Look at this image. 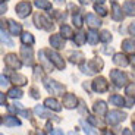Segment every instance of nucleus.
Segmentation results:
<instances>
[{"instance_id": "obj_1", "label": "nucleus", "mask_w": 135, "mask_h": 135, "mask_svg": "<svg viewBox=\"0 0 135 135\" xmlns=\"http://www.w3.org/2000/svg\"><path fill=\"white\" fill-rule=\"evenodd\" d=\"M126 116H125V113H122V112H119V110H113V112H110V113H107V123L109 125H118L119 122H122L123 119H125Z\"/></svg>"}, {"instance_id": "obj_2", "label": "nucleus", "mask_w": 135, "mask_h": 135, "mask_svg": "<svg viewBox=\"0 0 135 135\" xmlns=\"http://www.w3.org/2000/svg\"><path fill=\"white\" fill-rule=\"evenodd\" d=\"M44 85H46V88H47V91L51 93V94H62V93L65 91V87H63V85H60L59 82H56V81L46 79Z\"/></svg>"}, {"instance_id": "obj_3", "label": "nucleus", "mask_w": 135, "mask_h": 135, "mask_svg": "<svg viewBox=\"0 0 135 135\" xmlns=\"http://www.w3.org/2000/svg\"><path fill=\"white\" fill-rule=\"evenodd\" d=\"M110 78L113 79V82H115L118 87H122V85L126 84V75L123 74L122 71H118V69L112 71L110 72Z\"/></svg>"}, {"instance_id": "obj_4", "label": "nucleus", "mask_w": 135, "mask_h": 135, "mask_svg": "<svg viewBox=\"0 0 135 135\" xmlns=\"http://www.w3.org/2000/svg\"><path fill=\"white\" fill-rule=\"evenodd\" d=\"M93 88H94V91L97 93H104L107 91V88H109V84L106 82L104 78H97V79H94V82H93Z\"/></svg>"}, {"instance_id": "obj_5", "label": "nucleus", "mask_w": 135, "mask_h": 135, "mask_svg": "<svg viewBox=\"0 0 135 135\" xmlns=\"http://www.w3.org/2000/svg\"><path fill=\"white\" fill-rule=\"evenodd\" d=\"M16 12L21 18H25L27 15H30V12H31V4L28 3V2H21L16 6Z\"/></svg>"}, {"instance_id": "obj_6", "label": "nucleus", "mask_w": 135, "mask_h": 135, "mask_svg": "<svg viewBox=\"0 0 135 135\" xmlns=\"http://www.w3.org/2000/svg\"><path fill=\"white\" fill-rule=\"evenodd\" d=\"M4 62H6V65L9 68H12V69H19L21 68V62L18 60V57L15 56V54H7L6 59H4Z\"/></svg>"}, {"instance_id": "obj_7", "label": "nucleus", "mask_w": 135, "mask_h": 135, "mask_svg": "<svg viewBox=\"0 0 135 135\" xmlns=\"http://www.w3.org/2000/svg\"><path fill=\"white\" fill-rule=\"evenodd\" d=\"M76 103H78V100H76V97H75L74 94H66L63 97V106L66 109H74V107H76Z\"/></svg>"}, {"instance_id": "obj_8", "label": "nucleus", "mask_w": 135, "mask_h": 135, "mask_svg": "<svg viewBox=\"0 0 135 135\" xmlns=\"http://www.w3.org/2000/svg\"><path fill=\"white\" fill-rule=\"evenodd\" d=\"M49 54H50V60L53 62V63L59 68V69H63V68H65V62L62 60L60 56H59L57 53H54V51H50Z\"/></svg>"}, {"instance_id": "obj_9", "label": "nucleus", "mask_w": 135, "mask_h": 135, "mask_svg": "<svg viewBox=\"0 0 135 135\" xmlns=\"http://www.w3.org/2000/svg\"><path fill=\"white\" fill-rule=\"evenodd\" d=\"M93 109H94V112L97 113L98 116H104V115H106V112H107V106H106L104 101H97Z\"/></svg>"}, {"instance_id": "obj_10", "label": "nucleus", "mask_w": 135, "mask_h": 135, "mask_svg": "<svg viewBox=\"0 0 135 135\" xmlns=\"http://www.w3.org/2000/svg\"><path fill=\"white\" fill-rule=\"evenodd\" d=\"M50 43H51V46L56 47V49H63V46H65V41L62 40L60 35H51V37H50Z\"/></svg>"}, {"instance_id": "obj_11", "label": "nucleus", "mask_w": 135, "mask_h": 135, "mask_svg": "<svg viewBox=\"0 0 135 135\" xmlns=\"http://www.w3.org/2000/svg\"><path fill=\"white\" fill-rule=\"evenodd\" d=\"M44 106H46V107H49V109H51V110H54V112H59L62 109L60 104H59L54 98H47V100L44 101Z\"/></svg>"}, {"instance_id": "obj_12", "label": "nucleus", "mask_w": 135, "mask_h": 135, "mask_svg": "<svg viewBox=\"0 0 135 135\" xmlns=\"http://www.w3.org/2000/svg\"><path fill=\"white\" fill-rule=\"evenodd\" d=\"M3 123L6 126H19L21 125V122L18 120L15 116H4V118H3Z\"/></svg>"}, {"instance_id": "obj_13", "label": "nucleus", "mask_w": 135, "mask_h": 135, "mask_svg": "<svg viewBox=\"0 0 135 135\" xmlns=\"http://www.w3.org/2000/svg\"><path fill=\"white\" fill-rule=\"evenodd\" d=\"M87 22H88V25L93 27V28H97V27H100V25H101L100 19L95 18L94 15H88V16H87Z\"/></svg>"}, {"instance_id": "obj_14", "label": "nucleus", "mask_w": 135, "mask_h": 135, "mask_svg": "<svg viewBox=\"0 0 135 135\" xmlns=\"http://www.w3.org/2000/svg\"><path fill=\"white\" fill-rule=\"evenodd\" d=\"M113 62H115L116 65H119V66H126V65H128V60H126V57L123 54H115Z\"/></svg>"}, {"instance_id": "obj_15", "label": "nucleus", "mask_w": 135, "mask_h": 135, "mask_svg": "<svg viewBox=\"0 0 135 135\" xmlns=\"http://www.w3.org/2000/svg\"><path fill=\"white\" fill-rule=\"evenodd\" d=\"M113 19L115 21H122L123 19V15L120 13V7L116 3H113Z\"/></svg>"}, {"instance_id": "obj_16", "label": "nucleus", "mask_w": 135, "mask_h": 135, "mask_svg": "<svg viewBox=\"0 0 135 135\" xmlns=\"http://www.w3.org/2000/svg\"><path fill=\"white\" fill-rule=\"evenodd\" d=\"M110 103H113L115 106H119V107L125 106V100H123L120 95H112V97H110Z\"/></svg>"}, {"instance_id": "obj_17", "label": "nucleus", "mask_w": 135, "mask_h": 135, "mask_svg": "<svg viewBox=\"0 0 135 135\" xmlns=\"http://www.w3.org/2000/svg\"><path fill=\"white\" fill-rule=\"evenodd\" d=\"M34 112H35L38 116H41V118H50V113H49L43 106H37V107L34 109Z\"/></svg>"}, {"instance_id": "obj_18", "label": "nucleus", "mask_w": 135, "mask_h": 135, "mask_svg": "<svg viewBox=\"0 0 135 135\" xmlns=\"http://www.w3.org/2000/svg\"><path fill=\"white\" fill-rule=\"evenodd\" d=\"M13 82L18 85H25L27 84V78L24 75H19V74H15L13 75Z\"/></svg>"}, {"instance_id": "obj_19", "label": "nucleus", "mask_w": 135, "mask_h": 135, "mask_svg": "<svg viewBox=\"0 0 135 135\" xmlns=\"http://www.w3.org/2000/svg\"><path fill=\"white\" fill-rule=\"evenodd\" d=\"M7 95H9L10 98H21L22 97V91H21L19 88H12V90H9Z\"/></svg>"}, {"instance_id": "obj_20", "label": "nucleus", "mask_w": 135, "mask_h": 135, "mask_svg": "<svg viewBox=\"0 0 135 135\" xmlns=\"http://www.w3.org/2000/svg\"><path fill=\"white\" fill-rule=\"evenodd\" d=\"M10 32H12V35H18L21 32V25L13 22V21H10Z\"/></svg>"}, {"instance_id": "obj_21", "label": "nucleus", "mask_w": 135, "mask_h": 135, "mask_svg": "<svg viewBox=\"0 0 135 135\" xmlns=\"http://www.w3.org/2000/svg\"><path fill=\"white\" fill-rule=\"evenodd\" d=\"M122 46H123V49H125L126 51H134L135 50V44H134V41H131V40H125L122 43Z\"/></svg>"}, {"instance_id": "obj_22", "label": "nucleus", "mask_w": 135, "mask_h": 135, "mask_svg": "<svg viewBox=\"0 0 135 135\" xmlns=\"http://www.w3.org/2000/svg\"><path fill=\"white\" fill-rule=\"evenodd\" d=\"M81 123H82V126H84V131H85V134H87V135H98L97 131H95L94 128H91L90 125H87L85 122H81Z\"/></svg>"}, {"instance_id": "obj_23", "label": "nucleus", "mask_w": 135, "mask_h": 135, "mask_svg": "<svg viewBox=\"0 0 135 135\" xmlns=\"http://www.w3.org/2000/svg\"><path fill=\"white\" fill-rule=\"evenodd\" d=\"M87 40L90 41L91 44H95L98 41V34H95L94 31H90V32H88V35H87Z\"/></svg>"}, {"instance_id": "obj_24", "label": "nucleus", "mask_w": 135, "mask_h": 135, "mask_svg": "<svg viewBox=\"0 0 135 135\" xmlns=\"http://www.w3.org/2000/svg\"><path fill=\"white\" fill-rule=\"evenodd\" d=\"M22 54L27 59V63H31V59H32V51H31V49L27 50V47H22Z\"/></svg>"}, {"instance_id": "obj_25", "label": "nucleus", "mask_w": 135, "mask_h": 135, "mask_svg": "<svg viewBox=\"0 0 135 135\" xmlns=\"http://www.w3.org/2000/svg\"><path fill=\"white\" fill-rule=\"evenodd\" d=\"M125 10L128 12L129 15H135V3L134 2H128V3H125Z\"/></svg>"}, {"instance_id": "obj_26", "label": "nucleus", "mask_w": 135, "mask_h": 135, "mask_svg": "<svg viewBox=\"0 0 135 135\" xmlns=\"http://www.w3.org/2000/svg\"><path fill=\"white\" fill-rule=\"evenodd\" d=\"M22 41H24L25 44H27V43L32 44V43H34V37H32V35H31L30 32H25L24 35H22Z\"/></svg>"}, {"instance_id": "obj_27", "label": "nucleus", "mask_w": 135, "mask_h": 135, "mask_svg": "<svg viewBox=\"0 0 135 135\" xmlns=\"http://www.w3.org/2000/svg\"><path fill=\"white\" fill-rule=\"evenodd\" d=\"M60 30H62V34H65V37H71L72 35V30L68 25H62Z\"/></svg>"}, {"instance_id": "obj_28", "label": "nucleus", "mask_w": 135, "mask_h": 135, "mask_svg": "<svg viewBox=\"0 0 135 135\" xmlns=\"http://www.w3.org/2000/svg\"><path fill=\"white\" fill-rule=\"evenodd\" d=\"M35 4L38 7H43V9H50V4L47 2H44V0H35Z\"/></svg>"}, {"instance_id": "obj_29", "label": "nucleus", "mask_w": 135, "mask_h": 135, "mask_svg": "<svg viewBox=\"0 0 135 135\" xmlns=\"http://www.w3.org/2000/svg\"><path fill=\"white\" fill-rule=\"evenodd\" d=\"M85 40H87V35H85V34H78V35H76V40H75V41H76L78 46H81V44L84 43Z\"/></svg>"}, {"instance_id": "obj_30", "label": "nucleus", "mask_w": 135, "mask_h": 135, "mask_svg": "<svg viewBox=\"0 0 135 135\" xmlns=\"http://www.w3.org/2000/svg\"><path fill=\"white\" fill-rule=\"evenodd\" d=\"M126 94L128 95H134L135 94V84H129L126 87Z\"/></svg>"}, {"instance_id": "obj_31", "label": "nucleus", "mask_w": 135, "mask_h": 135, "mask_svg": "<svg viewBox=\"0 0 135 135\" xmlns=\"http://www.w3.org/2000/svg\"><path fill=\"white\" fill-rule=\"evenodd\" d=\"M101 35H103V37H101V40H103V41H109V40H112V35L107 32V31H103V34H101Z\"/></svg>"}, {"instance_id": "obj_32", "label": "nucleus", "mask_w": 135, "mask_h": 135, "mask_svg": "<svg viewBox=\"0 0 135 135\" xmlns=\"http://www.w3.org/2000/svg\"><path fill=\"white\" fill-rule=\"evenodd\" d=\"M74 22H75V25H76V27H81V25H82V19H81V16H79V15L74 16Z\"/></svg>"}, {"instance_id": "obj_33", "label": "nucleus", "mask_w": 135, "mask_h": 135, "mask_svg": "<svg viewBox=\"0 0 135 135\" xmlns=\"http://www.w3.org/2000/svg\"><path fill=\"white\" fill-rule=\"evenodd\" d=\"M134 103H135V98H132V95H129V98L125 101L126 107H132V106H134Z\"/></svg>"}, {"instance_id": "obj_34", "label": "nucleus", "mask_w": 135, "mask_h": 135, "mask_svg": "<svg viewBox=\"0 0 135 135\" xmlns=\"http://www.w3.org/2000/svg\"><path fill=\"white\" fill-rule=\"evenodd\" d=\"M7 85H9V81H7V78L2 75V87H7Z\"/></svg>"}, {"instance_id": "obj_35", "label": "nucleus", "mask_w": 135, "mask_h": 135, "mask_svg": "<svg viewBox=\"0 0 135 135\" xmlns=\"http://www.w3.org/2000/svg\"><path fill=\"white\" fill-rule=\"evenodd\" d=\"M95 10H97V12H100V15H106V13H107L104 7H98V6H95Z\"/></svg>"}, {"instance_id": "obj_36", "label": "nucleus", "mask_w": 135, "mask_h": 135, "mask_svg": "<svg viewBox=\"0 0 135 135\" xmlns=\"http://www.w3.org/2000/svg\"><path fill=\"white\" fill-rule=\"evenodd\" d=\"M2 40H3V43H6V44H9V46H12V41H10L9 38H7L6 35H4V34L2 35Z\"/></svg>"}, {"instance_id": "obj_37", "label": "nucleus", "mask_w": 135, "mask_h": 135, "mask_svg": "<svg viewBox=\"0 0 135 135\" xmlns=\"http://www.w3.org/2000/svg\"><path fill=\"white\" fill-rule=\"evenodd\" d=\"M129 32H131L132 35H135V22L131 24V27H129Z\"/></svg>"}, {"instance_id": "obj_38", "label": "nucleus", "mask_w": 135, "mask_h": 135, "mask_svg": "<svg viewBox=\"0 0 135 135\" xmlns=\"http://www.w3.org/2000/svg\"><path fill=\"white\" fill-rule=\"evenodd\" d=\"M51 135H63V132L59 131V129H54V131L51 132Z\"/></svg>"}, {"instance_id": "obj_39", "label": "nucleus", "mask_w": 135, "mask_h": 135, "mask_svg": "<svg viewBox=\"0 0 135 135\" xmlns=\"http://www.w3.org/2000/svg\"><path fill=\"white\" fill-rule=\"evenodd\" d=\"M21 115L25 116V118H30V112H28V110H22V112H21Z\"/></svg>"}, {"instance_id": "obj_40", "label": "nucleus", "mask_w": 135, "mask_h": 135, "mask_svg": "<svg viewBox=\"0 0 135 135\" xmlns=\"http://www.w3.org/2000/svg\"><path fill=\"white\" fill-rule=\"evenodd\" d=\"M122 135H132V132H131V129H123Z\"/></svg>"}, {"instance_id": "obj_41", "label": "nucleus", "mask_w": 135, "mask_h": 135, "mask_svg": "<svg viewBox=\"0 0 135 135\" xmlns=\"http://www.w3.org/2000/svg\"><path fill=\"white\" fill-rule=\"evenodd\" d=\"M31 93H32V97H34V98H38V94H37V91H35L34 88L31 90Z\"/></svg>"}, {"instance_id": "obj_42", "label": "nucleus", "mask_w": 135, "mask_h": 135, "mask_svg": "<svg viewBox=\"0 0 135 135\" xmlns=\"http://www.w3.org/2000/svg\"><path fill=\"white\" fill-rule=\"evenodd\" d=\"M46 128H47L49 132H51V125H50V123H47V125H46Z\"/></svg>"}, {"instance_id": "obj_43", "label": "nucleus", "mask_w": 135, "mask_h": 135, "mask_svg": "<svg viewBox=\"0 0 135 135\" xmlns=\"http://www.w3.org/2000/svg\"><path fill=\"white\" fill-rule=\"evenodd\" d=\"M104 135H113V132H110V131H107V129H106V131H104Z\"/></svg>"}, {"instance_id": "obj_44", "label": "nucleus", "mask_w": 135, "mask_h": 135, "mask_svg": "<svg viewBox=\"0 0 135 135\" xmlns=\"http://www.w3.org/2000/svg\"><path fill=\"white\" fill-rule=\"evenodd\" d=\"M4 100H6V98H4V94H2V104H4Z\"/></svg>"}, {"instance_id": "obj_45", "label": "nucleus", "mask_w": 135, "mask_h": 135, "mask_svg": "<svg viewBox=\"0 0 135 135\" xmlns=\"http://www.w3.org/2000/svg\"><path fill=\"white\" fill-rule=\"evenodd\" d=\"M37 134H38V135H46V134H44V132H43V131H38V132H37Z\"/></svg>"}, {"instance_id": "obj_46", "label": "nucleus", "mask_w": 135, "mask_h": 135, "mask_svg": "<svg viewBox=\"0 0 135 135\" xmlns=\"http://www.w3.org/2000/svg\"><path fill=\"white\" fill-rule=\"evenodd\" d=\"M132 65H134V68H135V56L132 57Z\"/></svg>"}, {"instance_id": "obj_47", "label": "nucleus", "mask_w": 135, "mask_h": 135, "mask_svg": "<svg viewBox=\"0 0 135 135\" xmlns=\"http://www.w3.org/2000/svg\"><path fill=\"white\" fill-rule=\"evenodd\" d=\"M81 3H84V4H85V3H88V0H81Z\"/></svg>"}, {"instance_id": "obj_48", "label": "nucleus", "mask_w": 135, "mask_h": 135, "mask_svg": "<svg viewBox=\"0 0 135 135\" xmlns=\"http://www.w3.org/2000/svg\"><path fill=\"white\" fill-rule=\"evenodd\" d=\"M56 2H57V3H62V2H63V0H56Z\"/></svg>"}, {"instance_id": "obj_49", "label": "nucleus", "mask_w": 135, "mask_h": 135, "mask_svg": "<svg viewBox=\"0 0 135 135\" xmlns=\"http://www.w3.org/2000/svg\"><path fill=\"white\" fill-rule=\"evenodd\" d=\"M95 2H103V0H95Z\"/></svg>"}, {"instance_id": "obj_50", "label": "nucleus", "mask_w": 135, "mask_h": 135, "mask_svg": "<svg viewBox=\"0 0 135 135\" xmlns=\"http://www.w3.org/2000/svg\"><path fill=\"white\" fill-rule=\"evenodd\" d=\"M134 132H135V125H134Z\"/></svg>"}]
</instances>
